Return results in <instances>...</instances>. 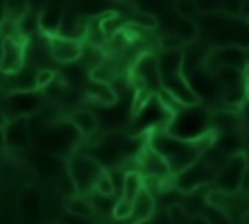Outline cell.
Returning a JSON list of instances; mask_svg holds the SVG:
<instances>
[{
    "label": "cell",
    "mask_w": 249,
    "mask_h": 224,
    "mask_svg": "<svg viewBox=\"0 0 249 224\" xmlns=\"http://www.w3.org/2000/svg\"><path fill=\"white\" fill-rule=\"evenodd\" d=\"M66 169L70 177L74 179V185L80 197H86L88 193L95 191V183L105 171V168L95 158H91L89 154H80V152L66 160Z\"/></svg>",
    "instance_id": "cell-1"
},
{
    "label": "cell",
    "mask_w": 249,
    "mask_h": 224,
    "mask_svg": "<svg viewBox=\"0 0 249 224\" xmlns=\"http://www.w3.org/2000/svg\"><path fill=\"white\" fill-rule=\"evenodd\" d=\"M249 173V156L245 152H239L235 156H231L216 173L214 179V187L230 193V195H237L241 193L245 175Z\"/></svg>",
    "instance_id": "cell-2"
},
{
    "label": "cell",
    "mask_w": 249,
    "mask_h": 224,
    "mask_svg": "<svg viewBox=\"0 0 249 224\" xmlns=\"http://www.w3.org/2000/svg\"><path fill=\"white\" fill-rule=\"evenodd\" d=\"M249 66V58L247 53L235 45H228V47H210L202 68L210 74L222 70V68H237V70H247Z\"/></svg>",
    "instance_id": "cell-3"
},
{
    "label": "cell",
    "mask_w": 249,
    "mask_h": 224,
    "mask_svg": "<svg viewBox=\"0 0 249 224\" xmlns=\"http://www.w3.org/2000/svg\"><path fill=\"white\" fill-rule=\"evenodd\" d=\"M132 82L136 84V92H148V90H161V74L158 66V55L154 53H142L130 70Z\"/></svg>",
    "instance_id": "cell-4"
},
{
    "label": "cell",
    "mask_w": 249,
    "mask_h": 224,
    "mask_svg": "<svg viewBox=\"0 0 249 224\" xmlns=\"http://www.w3.org/2000/svg\"><path fill=\"white\" fill-rule=\"evenodd\" d=\"M216 169L210 166V162L202 156L198 162H195L191 168H187L183 173L175 175V187L183 193H193L200 187H206L214 183L216 179Z\"/></svg>",
    "instance_id": "cell-5"
},
{
    "label": "cell",
    "mask_w": 249,
    "mask_h": 224,
    "mask_svg": "<svg viewBox=\"0 0 249 224\" xmlns=\"http://www.w3.org/2000/svg\"><path fill=\"white\" fill-rule=\"evenodd\" d=\"M25 37L0 39V72L4 76H16L25 68Z\"/></svg>",
    "instance_id": "cell-6"
},
{
    "label": "cell",
    "mask_w": 249,
    "mask_h": 224,
    "mask_svg": "<svg viewBox=\"0 0 249 224\" xmlns=\"http://www.w3.org/2000/svg\"><path fill=\"white\" fill-rule=\"evenodd\" d=\"M161 90H165L181 107H198L200 105V95L195 92L193 84L189 82V78L181 72L169 78L161 80Z\"/></svg>",
    "instance_id": "cell-7"
},
{
    "label": "cell",
    "mask_w": 249,
    "mask_h": 224,
    "mask_svg": "<svg viewBox=\"0 0 249 224\" xmlns=\"http://www.w3.org/2000/svg\"><path fill=\"white\" fill-rule=\"evenodd\" d=\"M49 41V51L53 60H56L58 64H72L76 60H82L84 56V41H76V39H68L62 35H53L47 37Z\"/></svg>",
    "instance_id": "cell-8"
},
{
    "label": "cell",
    "mask_w": 249,
    "mask_h": 224,
    "mask_svg": "<svg viewBox=\"0 0 249 224\" xmlns=\"http://www.w3.org/2000/svg\"><path fill=\"white\" fill-rule=\"evenodd\" d=\"M136 164L138 169L142 173V177H160V179H167L171 175L169 166L165 162V158L161 154H158L150 144L144 146L138 154H136Z\"/></svg>",
    "instance_id": "cell-9"
},
{
    "label": "cell",
    "mask_w": 249,
    "mask_h": 224,
    "mask_svg": "<svg viewBox=\"0 0 249 224\" xmlns=\"http://www.w3.org/2000/svg\"><path fill=\"white\" fill-rule=\"evenodd\" d=\"M31 115H18L8 119L4 125V138H6V150H21L29 144L31 136Z\"/></svg>",
    "instance_id": "cell-10"
},
{
    "label": "cell",
    "mask_w": 249,
    "mask_h": 224,
    "mask_svg": "<svg viewBox=\"0 0 249 224\" xmlns=\"http://www.w3.org/2000/svg\"><path fill=\"white\" fill-rule=\"evenodd\" d=\"M64 14H66V6L64 4H56V2H49L39 10V31L43 37H53L60 33L62 21H64Z\"/></svg>",
    "instance_id": "cell-11"
},
{
    "label": "cell",
    "mask_w": 249,
    "mask_h": 224,
    "mask_svg": "<svg viewBox=\"0 0 249 224\" xmlns=\"http://www.w3.org/2000/svg\"><path fill=\"white\" fill-rule=\"evenodd\" d=\"M66 121L78 131V134L82 138H88V136H91L93 132L99 131L97 115L91 109H86V107H76L74 111H70L66 115Z\"/></svg>",
    "instance_id": "cell-12"
},
{
    "label": "cell",
    "mask_w": 249,
    "mask_h": 224,
    "mask_svg": "<svg viewBox=\"0 0 249 224\" xmlns=\"http://www.w3.org/2000/svg\"><path fill=\"white\" fill-rule=\"evenodd\" d=\"M154 214H156V197L144 187L138 193V197L134 199V210H132L128 224H144V222L152 220Z\"/></svg>",
    "instance_id": "cell-13"
},
{
    "label": "cell",
    "mask_w": 249,
    "mask_h": 224,
    "mask_svg": "<svg viewBox=\"0 0 249 224\" xmlns=\"http://www.w3.org/2000/svg\"><path fill=\"white\" fill-rule=\"evenodd\" d=\"M158 66L161 80L181 74L185 68V51H161L158 55Z\"/></svg>",
    "instance_id": "cell-14"
},
{
    "label": "cell",
    "mask_w": 249,
    "mask_h": 224,
    "mask_svg": "<svg viewBox=\"0 0 249 224\" xmlns=\"http://www.w3.org/2000/svg\"><path fill=\"white\" fill-rule=\"evenodd\" d=\"M84 93L88 99H91L99 105H113L117 101V90L111 84H99V82L86 80Z\"/></svg>",
    "instance_id": "cell-15"
},
{
    "label": "cell",
    "mask_w": 249,
    "mask_h": 224,
    "mask_svg": "<svg viewBox=\"0 0 249 224\" xmlns=\"http://www.w3.org/2000/svg\"><path fill=\"white\" fill-rule=\"evenodd\" d=\"M62 208H64L68 214H72L74 218L89 220V218L95 216V206H93L86 197H80V195L62 199Z\"/></svg>",
    "instance_id": "cell-16"
},
{
    "label": "cell",
    "mask_w": 249,
    "mask_h": 224,
    "mask_svg": "<svg viewBox=\"0 0 249 224\" xmlns=\"http://www.w3.org/2000/svg\"><path fill=\"white\" fill-rule=\"evenodd\" d=\"M171 33H175L185 45H193V41L198 37V25L196 21H191V19H183L179 16H175L169 23V29Z\"/></svg>",
    "instance_id": "cell-17"
},
{
    "label": "cell",
    "mask_w": 249,
    "mask_h": 224,
    "mask_svg": "<svg viewBox=\"0 0 249 224\" xmlns=\"http://www.w3.org/2000/svg\"><path fill=\"white\" fill-rule=\"evenodd\" d=\"M88 80L91 82H99V84H113L117 80V68L113 62H109L107 58L99 64H95L93 68L88 70Z\"/></svg>",
    "instance_id": "cell-18"
},
{
    "label": "cell",
    "mask_w": 249,
    "mask_h": 224,
    "mask_svg": "<svg viewBox=\"0 0 249 224\" xmlns=\"http://www.w3.org/2000/svg\"><path fill=\"white\" fill-rule=\"evenodd\" d=\"M142 189H144V177H142V173L136 171V169H126L121 197L128 199V201H134Z\"/></svg>",
    "instance_id": "cell-19"
},
{
    "label": "cell",
    "mask_w": 249,
    "mask_h": 224,
    "mask_svg": "<svg viewBox=\"0 0 249 224\" xmlns=\"http://www.w3.org/2000/svg\"><path fill=\"white\" fill-rule=\"evenodd\" d=\"M126 27L134 29H156L158 27V16L152 12H144L136 8L128 18H126Z\"/></svg>",
    "instance_id": "cell-20"
},
{
    "label": "cell",
    "mask_w": 249,
    "mask_h": 224,
    "mask_svg": "<svg viewBox=\"0 0 249 224\" xmlns=\"http://www.w3.org/2000/svg\"><path fill=\"white\" fill-rule=\"evenodd\" d=\"M171 10L175 12V16L183 19H191V21H196V18L200 16L195 0H175L171 2Z\"/></svg>",
    "instance_id": "cell-21"
},
{
    "label": "cell",
    "mask_w": 249,
    "mask_h": 224,
    "mask_svg": "<svg viewBox=\"0 0 249 224\" xmlns=\"http://www.w3.org/2000/svg\"><path fill=\"white\" fill-rule=\"evenodd\" d=\"M31 6L25 2H6V19L19 25L23 21V18L29 14Z\"/></svg>",
    "instance_id": "cell-22"
},
{
    "label": "cell",
    "mask_w": 249,
    "mask_h": 224,
    "mask_svg": "<svg viewBox=\"0 0 249 224\" xmlns=\"http://www.w3.org/2000/svg\"><path fill=\"white\" fill-rule=\"evenodd\" d=\"M158 45H160L161 51H183L185 49V43L171 31H163L158 37Z\"/></svg>",
    "instance_id": "cell-23"
},
{
    "label": "cell",
    "mask_w": 249,
    "mask_h": 224,
    "mask_svg": "<svg viewBox=\"0 0 249 224\" xmlns=\"http://www.w3.org/2000/svg\"><path fill=\"white\" fill-rule=\"evenodd\" d=\"M117 193V187H115V183H113V179H111V175H109V171L105 169L103 171V175L97 179V183H95V195H99V197H113ZM119 195V193H117Z\"/></svg>",
    "instance_id": "cell-24"
},
{
    "label": "cell",
    "mask_w": 249,
    "mask_h": 224,
    "mask_svg": "<svg viewBox=\"0 0 249 224\" xmlns=\"http://www.w3.org/2000/svg\"><path fill=\"white\" fill-rule=\"evenodd\" d=\"M128 45V31H119V33H115L113 37H109L107 39V43H105V55L107 53H119V51H123L124 47Z\"/></svg>",
    "instance_id": "cell-25"
},
{
    "label": "cell",
    "mask_w": 249,
    "mask_h": 224,
    "mask_svg": "<svg viewBox=\"0 0 249 224\" xmlns=\"http://www.w3.org/2000/svg\"><path fill=\"white\" fill-rule=\"evenodd\" d=\"M200 16H216L222 12V2L220 0H195Z\"/></svg>",
    "instance_id": "cell-26"
},
{
    "label": "cell",
    "mask_w": 249,
    "mask_h": 224,
    "mask_svg": "<svg viewBox=\"0 0 249 224\" xmlns=\"http://www.w3.org/2000/svg\"><path fill=\"white\" fill-rule=\"evenodd\" d=\"M54 78H56V72L54 70H51V68H39L37 70V90L47 88Z\"/></svg>",
    "instance_id": "cell-27"
},
{
    "label": "cell",
    "mask_w": 249,
    "mask_h": 224,
    "mask_svg": "<svg viewBox=\"0 0 249 224\" xmlns=\"http://www.w3.org/2000/svg\"><path fill=\"white\" fill-rule=\"evenodd\" d=\"M189 224H212V220L208 216H204V214H191Z\"/></svg>",
    "instance_id": "cell-28"
},
{
    "label": "cell",
    "mask_w": 249,
    "mask_h": 224,
    "mask_svg": "<svg viewBox=\"0 0 249 224\" xmlns=\"http://www.w3.org/2000/svg\"><path fill=\"white\" fill-rule=\"evenodd\" d=\"M0 150H6V138H4V127L0 125Z\"/></svg>",
    "instance_id": "cell-29"
},
{
    "label": "cell",
    "mask_w": 249,
    "mask_h": 224,
    "mask_svg": "<svg viewBox=\"0 0 249 224\" xmlns=\"http://www.w3.org/2000/svg\"><path fill=\"white\" fill-rule=\"evenodd\" d=\"M239 224H249V210L241 214V218H239Z\"/></svg>",
    "instance_id": "cell-30"
},
{
    "label": "cell",
    "mask_w": 249,
    "mask_h": 224,
    "mask_svg": "<svg viewBox=\"0 0 249 224\" xmlns=\"http://www.w3.org/2000/svg\"><path fill=\"white\" fill-rule=\"evenodd\" d=\"M245 93H247V97H249V80L245 82Z\"/></svg>",
    "instance_id": "cell-31"
},
{
    "label": "cell",
    "mask_w": 249,
    "mask_h": 224,
    "mask_svg": "<svg viewBox=\"0 0 249 224\" xmlns=\"http://www.w3.org/2000/svg\"><path fill=\"white\" fill-rule=\"evenodd\" d=\"M247 58H249V53H247Z\"/></svg>",
    "instance_id": "cell-32"
}]
</instances>
